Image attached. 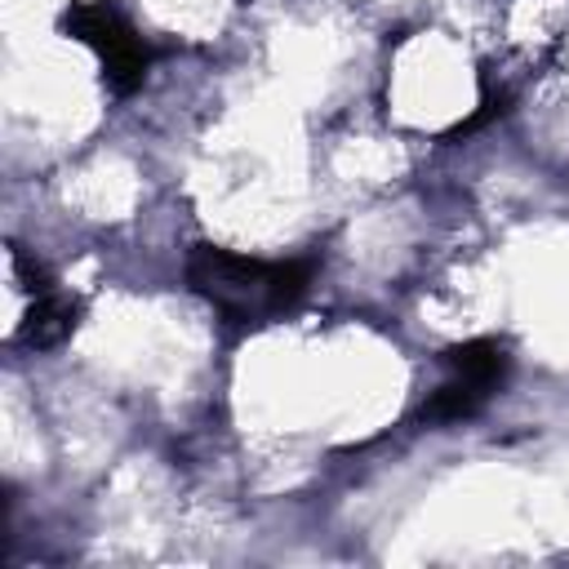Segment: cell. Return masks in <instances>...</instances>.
Returning <instances> with one entry per match:
<instances>
[{
	"instance_id": "6da1fadb",
	"label": "cell",
	"mask_w": 569,
	"mask_h": 569,
	"mask_svg": "<svg viewBox=\"0 0 569 569\" xmlns=\"http://www.w3.org/2000/svg\"><path fill=\"white\" fill-rule=\"evenodd\" d=\"M187 284L227 320V325H267L293 311L311 284V262H267L231 253L218 244H196L187 258Z\"/></svg>"
},
{
	"instance_id": "7a4b0ae2",
	"label": "cell",
	"mask_w": 569,
	"mask_h": 569,
	"mask_svg": "<svg viewBox=\"0 0 569 569\" xmlns=\"http://www.w3.org/2000/svg\"><path fill=\"white\" fill-rule=\"evenodd\" d=\"M511 356L498 338H476V342H462L449 351V378L431 391V400L422 405V418L427 422H458V418H471L502 382Z\"/></svg>"
},
{
	"instance_id": "3957f363",
	"label": "cell",
	"mask_w": 569,
	"mask_h": 569,
	"mask_svg": "<svg viewBox=\"0 0 569 569\" xmlns=\"http://www.w3.org/2000/svg\"><path fill=\"white\" fill-rule=\"evenodd\" d=\"M62 27H67L76 40H84V44L98 49V58H102V67H107V80H111L120 93H129L133 84H142L147 62H151V49H147V40H142L107 0L71 4V9L62 13Z\"/></svg>"
},
{
	"instance_id": "277c9868",
	"label": "cell",
	"mask_w": 569,
	"mask_h": 569,
	"mask_svg": "<svg viewBox=\"0 0 569 569\" xmlns=\"http://www.w3.org/2000/svg\"><path fill=\"white\" fill-rule=\"evenodd\" d=\"M71 316H76V307H71L62 293H53V289H36V307H31V320H27L22 338L36 342V347H53V342L71 329Z\"/></svg>"
}]
</instances>
